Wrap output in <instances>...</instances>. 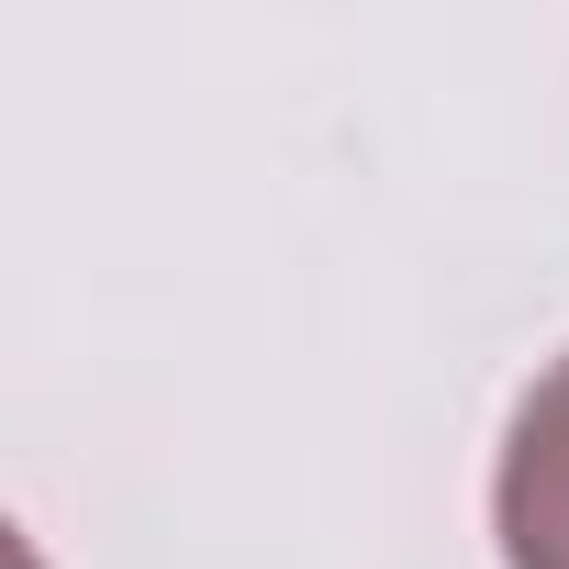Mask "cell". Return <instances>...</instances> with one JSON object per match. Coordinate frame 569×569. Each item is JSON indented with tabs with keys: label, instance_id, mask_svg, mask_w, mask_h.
Here are the masks:
<instances>
[{
	"label": "cell",
	"instance_id": "cell-1",
	"mask_svg": "<svg viewBox=\"0 0 569 569\" xmlns=\"http://www.w3.org/2000/svg\"><path fill=\"white\" fill-rule=\"evenodd\" d=\"M491 536H502V569H569V347L513 391V425L491 458Z\"/></svg>",
	"mask_w": 569,
	"mask_h": 569
}]
</instances>
